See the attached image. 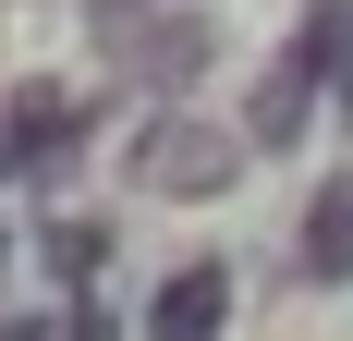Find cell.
<instances>
[{"mask_svg": "<svg viewBox=\"0 0 353 341\" xmlns=\"http://www.w3.org/2000/svg\"><path fill=\"white\" fill-rule=\"evenodd\" d=\"M61 329H73V341H122V317H110L98 293H73V317H61Z\"/></svg>", "mask_w": 353, "mask_h": 341, "instance_id": "obj_8", "label": "cell"}, {"mask_svg": "<svg viewBox=\"0 0 353 341\" xmlns=\"http://www.w3.org/2000/svg\"><path fill=\"white\" fill-rule=\"evenodd\" d=\"M292 135H305V73L268 61V73H256V98H244V146H292Z\"/></svg>", "mask_w": 353, "mask_h": 341, "instance_id": "obj_6", "label": "cell"}, {"mask_svg": "<svg viewBox=\"0 0 353 341\" xmlns=\"http://www.w3.org/2000/svg\"><path fill=\"white\" fill-rule=\"evenodd\" d=\"M0 341H61V329H49V317H0Z\"/></svg>", "mask_w": 353, "mask_h": 341, "instance_id": "obj_9", "label": "cell"}, {"mask_svg": "<svg viewBox=\"0 0 353 341\" xmlns=\"http://www.w3.org/2000/svg\"><path fill=\"white\" fill-rule=\"evenodd\" d=\"M49 269H73V280H85V269H98V232H85V220H61V232H49Z\"/></svg>", "mask_w": 353, "mask_h": 341, "instance_id": "obj_7", "label": "cell"}, {"mask_svg": "<svg viewBox=\"0 0 353 341\" xmlns=\"http://www.w3.org/2000/svg\"><path fill=\"white\" fill-rule=\"evenodd\" d=\"M341 110H353V73H341Z\"/></svg>", "mask_w": 353, "mask_h": 341, "instance_id": "obj_11", "label": "cell"}, {"mask_svg": "<svg viewBox=\"0 0 353 341\" xmlns=\"http://www.w3.org/2000/svg\"><path fill=\"white\" fill-rule=\"evenodd\" d=\"M110 49H122V73H146V86H183V73H208V25H195V12H171V25H134V12H110Z\"/></svg>", "mask_w": 353, "mask_h": 341, "instance_id": "obj_2", "label": "cell"}, {"mask_svg": "<svg viewBox=\"0 0 353 341\" xmlns=\"http://www.w3.org/2000/svg\"><path fill=\"white\" fill-rule=\"evenodd\" d=\"M232 329V269H171L159 305H146V341H219Z\"/></svg>", "mask_w": 353, "mask_h": 341, "instance_id": "obj_3", "label": "cell"}, {"mask_svg": "<svg viewBox=\"0 0 353 341\" xmlns=\"http://www.w3.org/2000/svg\"><path fill=\"white\" fill-rule=\"evenodd\" d=\"M232 170H244V135H219L208 110H171V122H146V135H134V183H146V195H171V207L219 195Z\"/></svg>", "mask_w": 353, "mask_h": 341, "instance_id": "obj_1", "label": "cell"}, {"mask_svg": "<svg viewBox=\"0 0 353 341\" xmlns=\"http://www.w3.org/2000/svg\"><path fill=\"white\" fill-rule=\"evenodd\" d=\"M305 280H317V293H341L353 280V183H317V207H305Z\"/></svg>", "mask_w": 353, "mask_h": 341, "instance_id": "obj_5", "label": "cell"}, {"mask_svg": "<svg viewBox=\"0 0 353 341\" xmlns=\"http://www.w3.org/2000/svg\"><path fill=\"white\" fill-rule=\"evenodd\" d=\"M73 86H12V110H0V159H61L73 146Z\"/></svg>", "mask_w": 353, "mask_h": 341, "instance_id": "obj_4", "label": "cell"}, {"mask_svg": "<svg viewBox=\"0 0 353 341\" xmlns=\"http://www.w3.org/2000/svg\"><path fill=\"white\" fill-rule=\"evenodd\" d=\"M0 269H12V232H0Z\"/></svg>", "mask_w": 353, "mask_h": 341, "instance_id": "obj_10", "label": "cell"}]
</instances>
